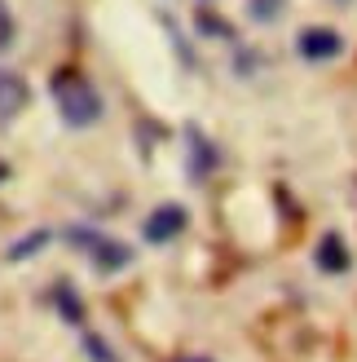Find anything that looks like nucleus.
Here are the masks:
<instances>
[{"instance_id":"f257e3e1","label":"nucleus","mask_w":357,"mask_h":362,"mask_svg":"<svg viewBox=\"0 0 357 362\" xmlns=\"http://www.w3.org/2000/svg\"><path fill=\"white\" fill-rule=\"evenodd\" d=\"M49 98L58 106V115L66 129H93L102 119V93L93 88V80H84L80 71H58V76L49 80Z\"/></svg>"},{"instance_id":"f03ea898","label":"nucleus","mask_w":357,"mask_h":362,"mask_svg":"<svg viewBox=\"0 0 357 362\" xmlns=\"http://www.w3.org/2000/svg\"><path fill=\"white\" fill-rule=\"evenodd\" d=\"M66 239H71V247H75L88 265L97 269V274H119V269L133 265V247L111 239V234H102V230H93V226H71Z\"/></svg>"},{"instance_id":"7ed1b4c3","label":"nucleus","mask_w":357,"mask_h":362,"mask_svg":"<svg viewBox=\"0 0 357 362\" xmlns=\"http://www.w3.org/2000/svg\"><path fill=\"white\" fill-rule=\"evenodd\" d=\"M296 53L305 62H331V58L344 53V35L335 27H305L296 35Z\"/></svg>"},{"instance_id":"20e7f679","label":"nucleus","mask_w":357,"mask_h":362,"mask_svg":"<svg viewBox=\"0 0 357 362\" xmlns=\"http://www.w3.org/2000/svg\"><path fill=\"white\" fill-rule=\"evenodd\" d=\"M186 226H190L186 208H181V204H164V208H155V212L146 216V226H141V239L155 243V247H164V243H172Z\"/></svg>"},{"instance_id":"39448f33","label":"nucleus","mask_w":357,"mask_h":362,"mask_svg":"<svg viewBox=\"0 0 357 362\" xmlns=\"http://www.w3.org/2000/svg\"><path fill=\"white\" fill-rule=\"evenodd\" d=\"M27 102H31V88H27V80L0 66V124L18 119V115L27 111Z\"/></svg>"},{"instance_id":"423d86ee","label":"nucleus","mask_w":357,"mask_h":362,"mask_svg":"<svg viewBox=\"0 0 357 362\" xmlns=\"http://www.w3.org/2000/svg\"><path fill=\"white\" fill-rule=\"evenodd\" d=\"M313 261H317V269H322V274H349V265H353L349 243L340 239V234H322V239H317V247H313Z\"/></svg>"},{"instance_id":"0eeeda50","label":"nucleus","mask_w":357,"mask_h":362,"mask_svg":"<svg viewBox=\"0 0 357 362\" xmlns=\"http://www.w3.org/2000/svg\"><path fill=\"white\" fill-rule=\"evenodd\" d=\"M217 159H221L217 146H212L199 129H190V177H194V181H207L212 168H217Z\"/></svg>"},{"instance_id":"6e6552de","label":"nucleus","mask_w":357,"mask_h":362,"mask_svg":"<svg viewBox=\"0 0 357 362\" xmlns=\"http://www.w3.org/2000/svg\"><path fill=\"white\" fill-rule=\"evenodd\" d=\"M53 305L62 310V318L71 322V327H80V322H84V305L75 300V292H71V283H58V287H53Z\"/></svg>"},{"instance_id":"1a4fd4ad","label":"nucleus","mask_w":357,"mask_h":362,"mask_svg":"<svg viewBox=\"0 0 357 362\" xmlns=\"http://www.w3.org/2000/svg\"><path fill=\"white\" fill-rule=\"evenodd\" d=\"M247 13H252V23L260 27H274L282 13H287V0H247Z\"/></svg>"},{"instance_id":"9d476101","label":"nucleus","mask_w":357,"mask_h":362,"mask_svg":"<svg viewBox=\"0 0 357 362\" xmlns=\"http://www.w3.org/2000/svg\"><path fill=\"white\" fill-rule=\"evenodd\" d=\"M49 239H53L49 230H35V234H27V239H18V243L9 247V261H31V257H35V252H40Z\"/></svg>"},{"instance_id":"9b49d317","label":"nucleus","mask_w":357,"mask_h":362,"mask_svg":"<svg viewBox=\"0 0 357 362\" xmlns=\"http://www.w3.org/2000/svg\"><path fill=\"white\" fill-rule=\"evenodd\" d=\"M13 40H18V23H13L9 5L0 0V53H5V49H13Z\"/></svg>"},{"instance_id":"f8f14e48","label":"nucleus","mask_w":357,"mask_h":362,"mask_svg":"<svg viewBox=\"0 0 357 362\" xmlns=\"http://www.w3.org/2000/svg\"><path fill=\"white\" fill-rule=\"evenodd\" d=\"M88 349H93V362H115V358H111V349H106L97 336H88Z\"/></svg>"},{"instance_id":"ddd939ff","label":"nucleus","mask_w":357,"mask_h":362,"mask_svg":"<svg viewBox=\"0 0 357 362\" xmlns=\"http://www.w3.org/2000/svg\"><path fill=\"white\" fill-rule=\"evenodd\" d=\"M176 362H212V358H176Z\"/></svg>"},{"instance_id":"4468645a","label":"nucleus","mask_w":357,"mask_h":362,"mask_svg":"<svg viewBox=\"0 0 357 362\" xmlns=\"http://www.w3.org/2000/svg\"><path fill=\"white\" fill-rule=\"evenodd\" d=\"M5 177H9V168H5V164H0V181H5Z\"/></svg>"},{"instance_id":"2eb2a0df","label":"nucleus","mask_w":357,"mask_h":362,"mask_svg":"<svg viewBox=\"0 0 357 362\" xmlns=\"http://www.w3.org/2000/svg\"><path fill=\"white\" fill-rule=\"evenodd\" d=\"M335 5H349V0H335Z\"/></svg>"}]
</instances>
